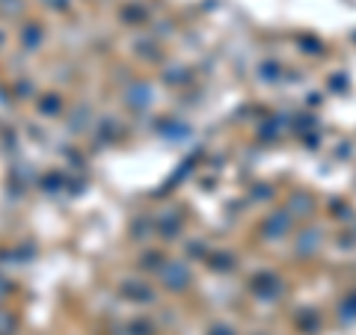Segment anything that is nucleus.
I'll use <instances>...</instances> for the list:
<instances>
[{
	"instance_id": "nucleus-1",
	"label": "nucleus",
	"mask_w": 356,
	"mask_h": 335,
	"mask_svg": "<svg viewBox=\"0 0 356 335\" xmlns=\"http://www.w3.org/2000/svg\"><path fill=\"white\" fill-rule=\"evenodd\" d=\"M163 279H166V285H170V288H184V282H187V267H184V264L166 267Z\"/></svg>"
}]
</instances>
